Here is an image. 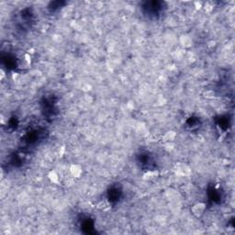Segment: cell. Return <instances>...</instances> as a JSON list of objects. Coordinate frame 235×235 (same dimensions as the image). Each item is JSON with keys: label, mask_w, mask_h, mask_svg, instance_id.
Here are the masks:
<instances>
[{"label": "cell", "mask_w": 235, "mask_h": 235, "mask_svg": "<svg viewBox=\"0 0 235 235\" xmlns=\"http://www.w3.org/2000/svg\"><path fill=\"white\" fill-rule=\"evenodd\" d=\"M207 209V205L203 202H198L196 204H194L191 208V212L192 214L197 217V218H200L201 216L204 215L205 211Z\"/></svg>", "instance_id": "obj_1"}, {"label": "cell", "mask_w": 235, "mask_h": 235, "mask_svg": "<svg viewBox=\"0 0 235 235\" xmlns=\"http://www.w3.org/2000/svg\"><path fill=\"white\" fill-rule=\"evenodd\" d=\"M70 174L73 177H75V178H79L81 175H82V173H83V169H82V166L80 165H77V164H74V165H72L70 166Z\"/></svg>", "instance_id": "obj_2"}, {"label": "cell", "mask_w": 235, "mask_h": 235, "mask_svg": "<svg viewBox=\"0 0 235 235\" xmlns=\"http://www.w3.org/2000/svg\"><path fill=\"white\" fill-rule=\"evenodd\" d=\"M176 137V133L174 131H169L167 132H165L164 136H163V141L165 142H172L175 141Z\"/></svg>", "instance_id": "obj_3"}, {"label": "cell", "mask_w": 235, "mask_h": 235, "mask_svg": "<svg viewBox=\"0 0 235 235\" xmlns=\"http://www.w3.org/2000/svg\"><path fill=\"white\" fill-rule=\"evenodd\" d=\"M159 175V172L158 171H148L146 172L143 175H142V178L144 180H147V181H150V180H153L154 178H156Z\"/></svg>", "instance_id": "obj_4"}, {"label": "cell", "mask_w": 235, "mask_h": 235, "mask_svg": "<svg viewBox=\"0 0 235 235\" xmlns=\"http://www.w3.org/2000/svg\"><path fill=\"white\" fill-rule=\"evenodd\" d=\"M180 42H181V44H182L184 47L187 48V47H190V46L192 45V39H191L189 36L184 35V36H182V37L180 38Z\"/></svg>", "instance_id": "obj_5"}, {"label": "cell", "mask_w": 235, "mask_h": 235, "mask_svg": "<svg viewBox=\"0 0 235 235\" xmlns=\"http://www.w3.org/2000/svg\"><path fill=\"white\" fill-rule=\"evenodd\" d=\"M48 177H49V179H50L52 183H54V184H58L59 183V175H58V174H57L56 171H54V170L50 171V173L48 174Z\"/></svg>", "instance_id": "obj_6"}, {"label": "cell", "mask_w": 235, "mask_h": 235, "mask_svg": "<svg viewBox=\"0 0 235 235\" xmlns=\"http://www.w3.org/2000/svg\"><path fill=\"white\" fill-rule=\"evenodd\" d=\"M0 73H1V79H3V78H4V76H5L4 70H1V71H0Z\"/></svg>", "instance_id": "obj_7"}]
</instances>
